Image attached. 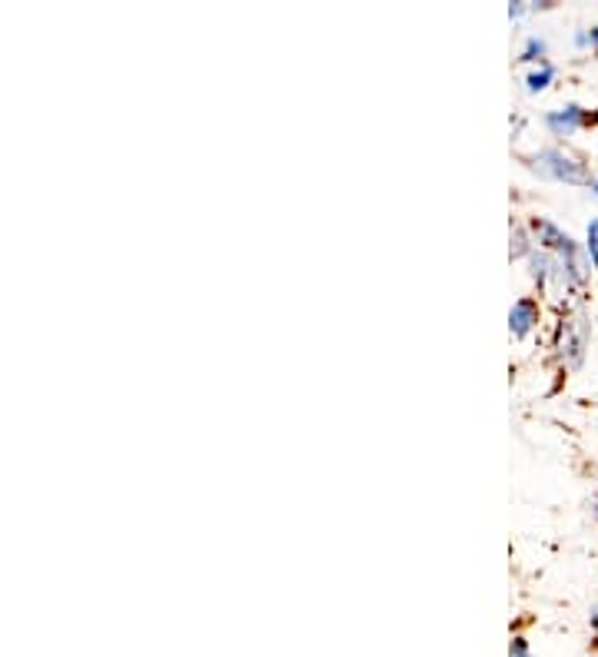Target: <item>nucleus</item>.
Instances as JSON below:
<instances>
[{"label": "nucleus", "instance_id": "nucleus-4", "mask_svg": "<svg viewBox=\"0 0 598 657\" xmlns=\"http://www.w3.org/2000/svg\"><path fill=\"white\" fill-rule=\"evenodd\" d=\"M535 322H539V309H535V302L529 299H519L509 312V326H512V336H525Z\"/></svg>", "mask_w": 598, "mask_h": 657}, {"label": "nucleus", "instance_id": "nucleus-10", "mask_svg": "<svg viewBox=\"0 0 598 657\" xmlns=\"http://www.w3.org/2000/svg\"><path fill=\"white\" fill-rule=\"evenodd\" d=\"M589 621H592V631H595V638H598V608H592V618Z\"/></svg>", "mask_w": 598, "mask_h": 657}, {"label": "nucleus", "instance_id": "nucleus-9", "mask_svg": "<svg viewBox=\"0 0 598 657\" xmlns=\"http://www.w3.org/2000/svg\"><path fill=\"white\" fill-rule=\"evenodd\" d=\"M589 47H598V27L589 30Z\"/></svg>", "mask_w": 598, "mask_h": 657}, {"label": "nucleus", "instance_id": "nucleus-3", "mask_svg": "<svg viewBox=\"0 0 598 657\" xmlns=\"http://www.w3.org/2000/svg\"><path fill=\"white\" fill-rule=\"evenodd\" d=\"M582 123H585V110L575 107V103H569V107H562V110H552L549 117H545V127H549L555 137H569Z\"/></svg>", "mask_w": 598, "mask_h": 657}, {"label": "nucleus", "instance_id": "nucleus-1", "mask_svg": "<svg viewBox=\"0 0 598 657\" xmlns=\"http://www.w3.org/2000/svg\"><path fill=\"white\" fill-rule=\"evenodd\" d=\"M535 173L549 176V180H562V183H585V163L575 160L572 153L565 150H542L535 156Z\"/></svg>", "mask_w": 598, "mask_h": 657}, {"label": "nucleus", "instance_id": "nucleus-5", "mask_svg": "<svg viewBox=\"0 0 598 657\" xmlns=\"http://www.w3.org/2000/svg\"><path fill=\"white\" fill-rule=\"evenodd\" d=\"M555 77V70L549 67V64H542L539 70H532L529 77H525V87H529L532 93H539V90H545L549 87V80Z\"/></svg>", "mask_w": 598, "mask_h": 657}, {"label": "nucleus", "instance_id": "nucleus-11", "mask_svg": "<svg viewBox=\"0 0 598 657\" xmlns=\"http://www.w3.org/2000/svg\"><path fill=\"white\" fill-rule=\"evenodd\" d=\"M509 14H512V17H522V14H525V7H522V4H515V7H509Z\"/></svg>", "mask_w": 598, "mask_h": 657}, {"label": "nucleus", "instance_id": "nucleus-6", "mask_svg": "<svg viewBox=\"0 0 598 657\" xmlns=\"http://www.w3.org/2000/svg\"><path fill=\"white\" fill-rule=\"evenodd\" d=\"M542 54H545V40L542 37H529V40H525L522 60H542Z\"/></svg>", "mask_w": 598, "mask_h": 657}, {"label": "nucleus", "instance_id": "nucleus-12", "mask_svg": "<svg viewBox=\"0 0 598 657\" xmlns=\"http://www.w3.org/2000/svg\"><path fill=\"white\" fill-rule=\"evenodd\" d=\"M592 190H595V193H598V180H595V186H592Z\"/></svg>", "mask_w": 598, "mask_h": 657}, {"label": "nucleus", "instance_id": "nucleus-7", "mask_svg": "<svg viewBox=\"0 0 598 657\" xmlns=\"http://www.w3.org/2000/svg\"><path fill=\"white\" fill-rule=\"evenodd\" d=\"M589 259L598 266V219L589 226Z\"/></svg>", "mask_w": 598, "mask_h": 657}, {"label": "nucleus", "instance_id": "nucleus-2", "mask_svg": "<svg viewBox=\"0 0 598 657\" xmlns=\"http://www.w3.org/2000/svg\"><path fill=\"white\" fill-rule=\"evenodd\" d=\"M585 349H589V322L582 316L569 319L559 332V356L569 369H579L585 359Z\"/></svg>", "mask_w": 598, "mask_h": 657}, {"label": "nucleus", "instance_id": "nucleus-8", "mask_svg": "<svg viewBox=\"0 0 598 657\" xmlns=\"http://www.w3.org/2000/svg\"><path fill=\"white\" fill-rule=\"evenodd\" d=\"M509 657H532L529 644H525L522 638H519V641H512V651H509Z\"/></svg>", "mask_w": 598, "mask_h": 657}]
</instances>
